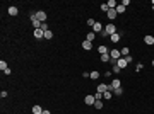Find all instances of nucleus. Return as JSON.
Segmentation results:
<instances>
[{
  "label": "nucleus",
  "instance_id": "1",
  "mask_svg": "<svg viewBox=\"0 0 154 114\" xmlns=\"http://www.w3.org/2000/svg\"><path fill=\"white\" fill-rule=\"evenodd\" d=\"M115 32H116V26H115L113 22H110V24H106V26H104L101 36H104V38H110V36L115 34Z\"/></svg>",
  "mask_w": 154,
  "mask_h": 114
},
{
  "label": "nucleus",
  "instance_id": "2",
  "mask_svg": "<svg viewBox=\"0 0 154 114\" xmlns=\"http://www.w3.org/2000/svg\"><path fill=\"white\" fill-rule=\"evenodd\" d=\"M130 61H132V56L128 55V56H122L120 60H116V65H118L120 68L123 70V68H127V65H128Z\"/></svg>",
  "mask_w": 154,
  "mask_h": 114
},
{
  "label": "nucleus",
  "instance_id": "3",
  "mask_svg": "<svg viewBox=\"0 0 154 114\" xmlns=\"http://www.w3.org/2000/svg\"><path fill=\"white\" fill-rule=\"evenodd\" d=\"M110 58H111V60H115V61H116V60H120V58H122V53H120V50H116V48L110 50Z\"/></svg>",
  "mask_w": 154,
  "mask_h": 114
},
{
  "label": "nucleus",
  "instance_id": "4",
  "mask_svg": "<svg viewBox=\"0 0 154 114\" xmlns=\"http://www.w3.org/2000/svg\"><path fill=\"white\" fill-rule=\"evenodd\" d=\"M120 85H122V82H120V78H113V80H111V84L108 85V90H111V92H113L115 89H118Z\"/></svg>",
  "mask_w": 154,
  "mask_h": 114
},
{
  "label": "nucleus",
  "instance_id": "5",
  "mask_svg": "<svg viewBox=\"0 0 154 114\" xmlns=\"http://www.w3.org/2000/svg\"><path fill=\"white\" fill-rule=\"evenodd\" d=\"M36 21H40V22H46V12L45 10H38V12H36Z\"/></svg>",
  "mask_w": 154,
  "mask_h": 114
},
{
  "label": "nucleus",
  "instance_id": "6",
  "mask_svg": "<svg viewBox=\"0 0 154 114\" xmlns=\"http://www.w3.org/2000/svg\"><path fill=\"white\" fill-rule=\"evenodd\" d=\"M120 39H122V34H120V32H115V34H111V36H110V41H111L113 44L120 43Z\"/></svg>",
  "mask_w": 154,
  "mask_h": 114
},
{
  "label": "nucleus",
  "instance_id": "7",
  "mask_svg": "<svg viewBox=\"0 0 154 114\" xmlns=\"http://www.w3.org/2000/svg\"><path fill=\"white\" fill-rule=\"evenodd\" d=\"M33 34H34L36 39H41V38H45V31H43V29H34Z\"/></svg>",
  "mask_w": 154,
  "mask_h": 114
},
{
  "label": "nucleus",
  "instance_id": "8",
  "mask_svg": "<svg viewBox=\"0 0 154 114\" xmlns=\"http://www.w3.org/2000/svg\"><path fill=\"white\" fill-rule=\"evenodd\" d=\"M103 29H104V26H103L101 22H98V21H96V24L92 26V32H103Z\"/></svg>",
  "mask_w": 154,
  "mask_h": 114
},
{
  "label": "nucleus",
  "instance_id": "9",
  "mask_svg": "<svg viewBox=\"0 0 154 114\" xmlns=\"http://www.w3.org/2000/svg\"><path fill=\"white\" fill-rule=\"evenodd\" d=\"M84 102H86V106H94V102H96V99H94V95H86Z\"/></svg>",
  "mask_w": 154,
  "mask_h": 114
},
{
  "label": "nucleus",
  "instance_id": "10",
  "mask_svg": "<svg viewBox=\"0 0 154 114\" xmlns=\"http://www.w3.org/2000/svg\"><path fill=\"white\" fill-rule=\"evenodd\" d=\"M7 12H9V15H12V17H14V15H17V14H19V9H17L16 5H10Z\"/></svg>",
  "mask_w": 154,
  "mask_h": 114
},
{
  "label": "nucleus",
  "instance_id": "11",
  "mask_svg": "<svg viewBox=\"0 0 154 114\" xmlns=\"http://www.w3.org/2000/svg\"><path fill=\"white\" fill-rule=\"evenodd\" d=\"M144 43H146V44H149V46H152L154 44V36H151V34L144 36Z\"/></svg>",
  "mask_w": 154,
  "mask_h": 114
},
{
  "label": "nucleus",
  "instance_id": "12",
  "mask_svg": "<svg viewBox=\"0 0 154 114\" xmlns=\"http://www.w3.org/2000/svg\"><path fill=\"white\" fill-rule=\"evenodd\" d=\"M82 48H84L86 51H89V50H92V43L91 41H87V39H84L82 41Z\"/></svg>",
  "mask_w": 154,
  "mask_h": 114
},
{
  "label": "nucleus",
  "instance_id": "13",
  "mask_svg": "<svg viewBox=\"0 0 154 114\" xmlns=\"http://www.w3.org/2000/svg\"><path fill=\"white\" fill-rule=\"evenodd\" d=\"M106 15H108V19H111V21H113V19H116V15H118V14H116V10H115V9H110V10L106 12Z\"/></svg>",
  "mask_w": 154,
  "mask_h": 114
},
{
  "label": "nucleus",
  "instance_id": "14",
  "mask_svg": "<svg viewBox=\"0 0 154 114\" xmlns=\"http://www.w3.org/2000/svg\"><path fill=\"white\" fill-rule=\"evenodd\" d=\"M96 89H98L96 92H101V94H104V92L108 90V85H106V84H99V85H98Z\"/></svg>",
  "mask_w": 154,
  "mask_h": 114
},
{
  "label": "nucleus",
  "instance_id": "15",
  "mask_svg": "<svg viewBox=\"0 0 154 114\" xmlns=\"http://www.w3.org/2000/svg\"><path fill=\"white\" fill-rule=\"evenodd\" d=\"M31 111H33V114H43V111H45V109L41 107V106H33V109H31Z\"/></svg>",
  "mask_w": 154,
  "mask_h": 114
},
{
  "label": "nucleus",
  "instance_id": "16",
  "mask_svg": "<svg viewBox=\"0 0 154 114\" xmlns=\"http://www.w3.org/2000/svg\"><path fill=\"white\" fill-rule=\"evenodd\" d=\"M89 78H92V80H98L99 78V72H98V70H92V72H89Z\"/></svg>",
  "mask_w": 154,
  "mask_h": 114
},
{
  "label": "nucleus",
  "instance_id": "17",
  "mask_svg": "<svg viewBox=\"0 0 154 114\" xmlns=\"http://www.w3.org/2000/svg\"><path fill=\"white\" fill-rule=\"evenodd\" d=\"M115 10H116V14H123V12L127 10V7H125V5H122V4H118V5H116V9H115Z\"/></svg>",
  "mask_w": 154,
  "mask_h": 114
},
{
  "label": "nucleus",
  "instance_id": "18",
  "mask_svg": "<svg viewBox=\"0 0 154 114\" xmlns=\"http://www.w3.org/2000/svg\"><path fill=\"white\" fill-rule=\"evenodd\" d=\"M120 53H122V56H128V55H130V50H128V46H123V48L120 50Z\"/></svg>",
  "mask_w": 154,
  "mask_h": 114
},
{
  "label": "nucleus",
  "instance_id": "19",
  "mask_svg": "<svg viewBox=\"0 0 154 114\" xmlns=\"http://www.w3.org/2000/svg\"><path fill=\"white\" fill-rule=\"evenodd\" d=\"M98 51H99V55H106V53H110L108 51V48H106V46H98Z\"/></svg>",
  "mask_w": 154,
  "mask_h": 114
},
{
  "label": "nucleus",
  "instance_id": "20",
  "mask_svg": "<svg viewBox=\"0 0 154 114\" xmlns=\"http://www.w3.org/2000/svg\"><path fill=\"white\" fill-rule=\"evenodd\" d=\"M94 38H96V32H92V31H91V32H87V34H86V39H87V41H91V43L94 41Z\"/></svg>",
  "mask_w": 154,
  "mask_h": 114
},
{
  "label": "nucleus",
  "instance_id": "21",
  "mask_svg": "<svg viewBox=\"0 0 154 114\" xmlns=\"http://www.w3.org/2000/svg\"><path fill=\"white\" fill-rule=\"evenodd\" d=\"M111 97H113V92H111V90H106L104 94H103V99H106V101L111 99Z\"/></svg>",
  "mask_w": 154,
  "mask_h": 114
},
{
  "label": "nucleus",
  "instance_id": "22",
  "mask_svg": "<svg viewBox=\"0 0 154 114\" xmlns=\"http://www.w3.org/2000/svg\"><path fill=\"white\" fill-rule=\"evenodd\" d=\"M106 4H108V7H110V9H116V5H118V4H116L115 0H108Z\"/></svg>",
  "mask_w": 154,
  "mask_h": 114
},
{
  "label": "nucleus",
  "instance_id": "23",
  "mask_svg": "<svg viewBox=\"0 0 154 114\" xmlns=\"http://www.w3.org/2000/svg\"><path fill=\"white\" fill-rule=\"evenodd\" d=\"M101 61H111V58H110V53H106V55H101Z\"/></svg>",
  "mask_w": 154,
  "mask_h": 114
},
{
  "label": "nucleus",
  "instance_id": "24",
  "mask_svg": "<svg viewBox=\"0 0 154 114\" xmlns=\"http://www.w3.org/2000/svg\"><path fill=\"white\" fill-rule=\"evenodd\" d=\"M94 107H96L98 111H101L103 109V101H96V102H94Z\"/></svg>",
  "mask_w": 154,
  "mask_h": 114
},
{
  "label": "nucleus",
  "instance_id": "25",
  "mask_svg": "<svg viewBox=\"0 0 154 114\" xmlns=\"http://www.w3.org/2000/svg\"><path fill=\"white\" fill-rule=\"evenodd\" d=\"M0 68H2V72H5V70L9 68V67H7V61H5V60H2V61H0Z\"/></svg>",
  "mask_w": 154,
  "mask_h": 114
},
{
  "label": "nucleus",
  "instance_id": "26",
  "mask_svg": "<svg viewBox=\"0 0 154 114\" xmlns=\"http://www.w3.org/2000/svg\"><path fill=\"white\" fill-rule=\"evenodd\" d=\"M113 94H115V95H122V94H123V89L118 87V89H115V90H113Z\"/></svg>",
  "mask_w": 154,
  "mask_h": 114
},
{
  "label": "nucleus",
  "instance_id": "27",
  "mask_svg": "<svg viewBox=\"0 0 154 114\" xmlns=\"http://www.w3.org/2000/svg\"><path fill=\"white\" fill-rule=\"evenodd\" d=\"M51 38H53V32H51L50 29H48V31L45 32V39H51Z\"/></svg>",
  "mask_w": 154,
  "mask_h": 114
},
{
  "label": "nucleus",
  "instance_id": "28",
  "mask_svg": "<svg viewBox=\"0 0 154 114\" xmlns=\"http://www.w3.org/2000/svg\"><path fill=\"white\" fill-rule=\"evenodd\" d=\"M99 9H101L103 12H108V10H110V7H108V4H101V5H99Z\"/></svg>",
  "mask_w": 154,
  "mask_h": 114
},
{
  "label": "nucleus",
  "instance_id": "29",
  "mask_svg": "<svg viewBox=\"0 0 154 114\" xmlns=\"http://www.w3.org/2000/svg\"><path fill=\"white\" fill-rule=\"evenodd\" d=\"M94 99H96V101H103V94L101 92H96V94H94Z\"/></svg>",
  "mask_w": 154,
  "mask_h": 114
},
{
  "label": "nucleus",
  "instance_id": "30",
  "mask_svg": "<svg viewBox=\"0 0 154 114\" xmlns=\"http://www.w3.org/2000/svg\"><path fill=\"white\" fill-rule=\"evenodd\" d=\"M86 22H87V26H94V24H96V21H94V19H87V21H86Z\"/></svg>",
  "mask_w": 154,
  "mask_h": 114
},
{
  "label": "nucleus",
  "instance_id": "31",
  "mask_svg": "<svg viewBox=\"0 0 154 114\" xmlns=\"http://www.w3.org/2000/svg\"><path fill=\"white\" fill-rule=\"evenodd\" d=\"M120 70H122V68H120L118 65H113V72H115V73H120Z\"/></svg>",
  "mask_w": 154,
  "mask_h": 114
},
{
  "label": "nucleus",
  "instance_id": "32",
  "mask_svg": "<svg viewBox=\"0 0 154 114\" xmlns=\"http://www.w3.org/2000/svg\"><path fill=\"white\" fill-rule=\"evenodd\" d=\"M40 29H43V31L46 32V31H48V24H46V22H43V24H41V27H40Z\"/></svg>",
  "mask_w": 154,
  "mask_h": 114
},
{
  "label": "nucleus",
  "instance_id": "33",
  "mask_svg": "<svg viewBox=\"0 0 154 114\" xmlns=\"http://www.w3.org/2000/svg\"><path fill=\"white\" fill-rule=\"evenodd\" d=\"M144 68V65H142V63H139V65H137V67H135V70H137V72H140V70H142Z\"/></svg>",
  "mask_w": 154,
  "mask_h": 114
},
{
  "label": "nucleus",
  "instance_id": "34",
  "mask_svg": "<svg viewBox=\"0 0 154 114\" xmlns=\"http://www.w3.org/2000/svg\"><path fill=\"white\" fill-rule=\"evenodd\" d=\"M0 97H2V99H5V97H7V92H5V90H2V94H0Z\"/></svg>",
  "mask_w": 154,
  "mask_h": 114
},
{
  "label": "nucleus",
  "instance_id": "35",
  "mask_svg": "<svg viewBox=\"0 0 154 114\" xmlns=\"http://www.w3.org/2000/svg\"><path fill=\"white\" fill-rule=\"evenodd\" d=\"M10 73H12V70H10V68H7L5 72H4V75H10Z\"/></svg>",
  "mask_w": 154,
  "mask_h": 114
},
{
  "label": "nucleus",
  "instance_id": "36",
  "mask_svg": "<svg viewBox=\"0 0 154 114\" xmlns=\"http://www.w3.org/2000/svg\"><path fill=\"white\" fill-rule=\"evenodd\" d=\"M43 114H51V112L48 111V109H45V111H43Z\"/></svg>",
  "mask_w": 154,
  "mask_h": 114
},
{
  "label": "nucleus",
  "instance_id": "37",
  "mask_svg": "<svg viewBox=\"0 0 154 114\" xmlns=\"http://www.w3.org/2000/svg\"><path fill=\"white\" fill-rule=\"evenodd\" d=\"M152 10H154V0H152Z\"/></svg>",
  "mask_w": 154,
  "mask_h": 114
},
{
  "label": "nucleus",
  "instance_id": "38",
  "mask_svg": "<svg viewBox=\"0 0 154 114\" xmlns=\"http://www.w3.org/2000/svg\"><path fill=\"white\" fill-rule=\"evenodd\" d=\"M152 67H154V60H152Z\"/></svg>",
  "mask_w": 154,
  "mask_h": 114
},
{
  "label": "nucleus",
  "instance_id": "39",
  "mask_svg": "<svg viewBox=\"0 0 154 114\" xmlns=\"http://www.w3.org/2000/svg\"><path fill=\"white\" fill-rule=\"evenodd\" d=\"M152 46H154V44H152Z\"/></svg>",
  "mask_w": 154,
  "mask_h": 114
}]
</instances>
